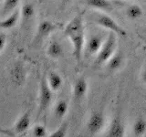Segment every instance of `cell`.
I'll return each mask as SVG.
<instances>
[{
  "label": "cell",
  "instance_id": "cell-19",
  "mask_svg": "<svg viewBox=\"0 0 146 137\" xmlns=\"http://www.w3.org/2000/svg\"><path fill=\"white\" fill-rule=\"evenodd\" d=\"M132 132L136 137L143 136L146 132V121L143 118H138L132 126Z\"/></svg>",
  "mask_w": 146,
  "mask_h": 137
},
{
  "label": "cell",
  "instance_id": "cell-23",
  "mask_svg": "<svg viewBox=\"0 0 146 137\" xmlns=\"http://www.w3.org/2000/svg\"><path fill=\"white\" fill-rule=\"evenodd\" d=\"M32 135L34 137H45L47 136V129L42 124H36L32 129Z\"/></svg>",
  "mask_w": 146,
  "mask_h": 137
},
{
  "label": "cell",
  "instance_id": "cell-15",
  "mask_svg": "<svg viewBox=\"0 0 146 137\" xmlns=\"http://www.w3.org/2000/svg\"><path fill=\"white\" fill-rule=\"evenodd\" d=\"M47 54L51 59H57L63 55V47L62 45L57 40H52L48 46Z\"/></svg>",
  "mask_w": 146,
  "mask_h": 137
},
{
  "label": "cell",
  "instance_id": "cell-20",
  "mask_svg": "<svg viewBox=\"0 0 146 137\" xmlns=\"http://www.w3.org/2000/svg\"><path fill=\"white\" fill-rule=\"evenodd\" d=\"M68 110V104L66 100H60L56 103L54 107V114L58 119H61L66 115Z\"/></svg>",
  "mask_w": 146,
  "mask_h": 137
},
{
  "label": "cell",
  "instance_id": "cell-9",
  "mask_svg": "<svg viewBox=\"0 0 146 137\" xmlns=\"http://www.w3.org/2000/svg\"><path fill=\"white\" fill-rule=\"evenodd\" d=\"M88 82L84 77H80L79 79H77L74 83V87H73V97H74L75 102H80L84 98L88 91Z\"/></svg>",
  "mask_w": 146,
  "mask_h": 137
},
{
  "label": "cell",
  "instance_id": "cell-1",
  "mask_svg": "<svg viewBox=\"0 0 146 137\" xmlns=\"http://www.w3.org/2000/svg\"><path fill=\"white\" fill-rule=\"evenodd\" d=\"M64 35L70 40L73 47V55L78 64H80L85 42L83 18L81 14L77 15L68 23L64 29Z\"/></svg>",
  "mask_w": 146,
  "mask_h": 137
},
{
  "label": "cell",
  "instance_id": "cell-21",
  "mask_svg": "<svg viewBox=\"0 0 146 137\" xmlns=\"http://www.w3.org/2000/svg\"><path fill=\"white\" fill-rule=\"evenodd\" d=\"M35 15V7L31 3H27L21 8V17L22 19L26 21H29Z\"/></svg>",
  "mask_w": 146,
  "mask_h": 137
},
{
  "label": "cell",
  "instance_id": "cell-16",
  "mask_svg": "<svg viewBox=\"0 0 146 137\" xmlns=\"http://www.w3.org/2000/svg\"><path fill=\"white\" fill-rule=\"evenodd\" d=\"M48 84L53 91H57L61 88L63 84V80L58 73L55 71H50L47 77Z\"/></svg>",
  "mask_w": 146,
  "mask_h": 137
},
{
  "label": "cell",
  "instance_id": "cell-4",
  "mask_svg": "<svg viewBox=\"0 0 146 137\" xmlns=\"http://www.w3.org/2000/svg\"><path fill=\"white\" fill-rule=\"evenodd\" d=\"M53 97V90L48 84L47 78H42L39 88V112H44L49 106Z\"/></svg>",
  "mask_w": 146,
  "mask_h": 137
},
{
  "label": "cell",
  "instance_id": "cell-13",
  "mask_svg": "<svg viewBox=\"0 0 146 137\" xmlns=\"http://www.w3.org/2000/svg\"><path fill=\"white\" fill-rule=\"evenodd\" d=\"M123 62H124V56H123V54L121 51H117L106 62V66L108 70L115 71L118 70L123 65Z\"/></svg>",
  "mask_w": 146,
  "mask_h": 137
},
{
  "label": "cell",
  "instance_id": "cell-2",
  "mask_svg": "<svg viewBox=\"0 0 146 137\" xmlns=\"http://www.w3.org/2000/svg\"><path fill=\"white\" fill-rule=\"evenodd\" d=\"M117 36L118 35L116 33L111 31V33L108 35L106 39L104 40L102 49H100L99 53L96 55L95 64L97 66H100L106 63L110 58L115 53L117 47Z\"/></svg>",
  "mask_w": 146,
  "mask_h": 137
},
{
  "label": "cell",
  "instance_id": "cell-26",
  "mask_svg": "<svg viewBox=\"0 0 146 137\" xmlns=\"http://www.w3.org/2000/svg\"><path fill=\"white\" fill-rule=\"evenodd\" d=\"M62 2H64V3H68V2H70L71 0H61Z\"/></svg>",
  "mask_w": 146,
  "mask_h": 137
},
{
  "label": "cell",
  "instance_id": "cell-12",
  "mask_svg": "<svg viewBox=\"0 0 146 137\" xmlns=\"http://www.w3.org/2000/svg\"><path fill=\"white\" fill-rule=\"evenodd\" d=\"M20 17H21V10L16 9L15 11L10 13L6 17L2 18L1 23H0V27H1L2 29H10L17 24Z\"/></svg>",
  "mask_w": 146,
  "mask_h": 137
},
{
  "label": "cell",
  "instance_id": "cell-22",
  "mask_svg": "<svg viewBox=\"0 0 146 137\" xmlns=\"http://www.w3.org/2000/svg\"><path fill=\"white\" fill-rule=\"evenodd\" d=\"M68 131V122H63L60 126H58V129L55 130L53 132L49 134L50 137H65L67 135Z\"/></svg>",
  "mask_w": 146,
  "mask_h": 137
},
{
  "label": "cell",
  "instance_id": "cell-7",
  "mask_svg": "<svg viewBox=\"0 0 146 137\" xmlns=\"http://www.w3.org/2000/svg\"><path fill=\"white\" fill-rule=\"evenodd\" d=\"M125 134V127L124 123L122 122V119L118 114L113 118V120L110 125L109 131L106 136L108 137H123Z\"/></svg>",
  "mask_w": 146,
  "mask_h": 137
},
{
  "label": "cell",
  "instance_id": "cell-18",
  "mask_svg": "<svg viewBox=\"0 0 146 137\" xmlns=\"http://www.w3.org/2000/svg\"><path fill=\"white\" fill-rule=\"evenodd\" d=\"M125 15L129 19L135 20L143 17V10L138 5H131V6H129L126 8Z\"/></svg>",
  "mask_w": 146,
  "mask_h": 137
},
{
  "label": "cell",
  "instance_id": "cell-3",
  "mask_svg": "<svg viewBox=\"0 0 146 137\" xmlns=\"http://www.w3.org/2000/svg\"><path fill=\"white\" fill-rule=\"evenodd\" d=\"M96 23L99 26L104 27V29H109L111 32L116 33L118 36L126 37L127 35L126 30L124 29H122L111 17L106 15V14H100L97 17V18H96Z\"/></svg>",
  "mask_w": 146,
  "mask_h": 137
},
{
  "label": "cell",
  "instance_id": "cell-8",
  "mask_svg": "<svg viewBox=\"0 0 146 137\" xmlns=\"http://www.w3.org/2000/svg\"><path fill=\"white\" fill-rule=\"evenodd\" d=\"M56 29H57V25L54 24V23L50 22L48 20L41 21L38 24V29H36V35L35 39L36 41L42 40L45 38H47L48 36H49Z\"/></svg>",
  "mask_w": 146,
  "mask_h": 137
},
{
  "label": "cell",
  "instance_id": "cell-17",
  "mask_svg": "<svg viewBox=\"0 0 146 137\" xmlns=\"http://www.w3.org/2000/svg\"><path fill=\"white\" fill-rule=\"evenodd\" d=\"M19 2H20V0H4L3 2H1L2 18L6 17L7 16V14L9 15V14L12 13L13 11H15Z\"/></svg>",
  "mask_w": 146,
  "mask_h": 137
},
{
  "label": "cell",
  "instance_id": "cell-10",
  "mask_svg": "<svg viewBox=\"0 0 146 137\" xmlns=\"http://www.w3.org/2000/svg\"><path fill=\"white\" fill-rule=\"evenodd\" d=\"M104 43L103 37L102 35H93L89 39L86 45V50L90 56L97 55Z\"/></svg>",
  "mask_w": 146,
  "mask_h": 137
},
{
  "label": "cell",
  "instance_id": "cell-6",
  "mask_svg": "<svg viewBox=\"0 0 146 137\" xmlns=\"http://www.w3.org/2000/svg\"><path fill=\"white\" fill-rule=\"evenodd\" d=\"M10 77L12 81L17 86L24 83L27 78V70L24 64L19 61H17L14 64L10 70Z\"/></svg>",
  "mask_w": 146,
  "mask_h": 137
},
{
  "label": "cell",
  "instance_id": "cell-24",
  "mask_svg": "<svg viewBox=\"0 0 146 137\" xmlns=\"http://www.w3.org/2000/svg\"><path fill=\"white\" fill-rule=\"evenodd\" d=\"M7 44V37L4 32H1L0 33V52L4 51Z\"/></svg>",
  "mask_w": 146,
  "mask_h": 137
},
{
  "label": "cell",
  "instance_id": "cell-5",
  "mask_svg": "<svg viewBox=\"0 0 146 137\" xmlns=\"http://www.w3.org/2000/svg\"><path fill=\"white\" fill-rule=\"evenodd\" d=\"M105 123V117L104 114L102 112H96L91 114V116L89 119L88 124V131L90 134H97L102 130Z\"/></svg>",
  "mask_w": 146,
  "mask_h": 137
},
{
  "label": "cell",
  "instance_id": "cell-25",
  "mask_svg": "<svg viewBox=\"0 0 146 137\" xmlns=\"http://www.w3.org/2000/svg\"><path fill=\"white\" fill-rule=\"evenodd\" d=\"M141 80H143V81L144 82V83H146V67L143 68V72H141Z\"/></svg>",
  "mask_w": 146,
  "mask_h": 137
},
{
  "label": "cell",
  "instance_id": "cell-11",
  "mask_svg": "<svg viewBox=\"0 0 146 137\" xmlns=\"http://www.w3.org/2000/svg\"><path fill=\"white\" fill-rule=\"evenodd\" d=\"M30 126V112L27 111L17 119L15 125H14V132L17 134H24L29 130Z\"/></svg>",
  "mask_w": 146,
  "mask_h": 137
},
{
  "label": "cell",
  "instance_id": "cell-27",
  "mask_svg": "<svg viewBox=\"0 0 146 137\" xmlns=\"http://www.w3.org/2000/svg\"><path fill=\"white\" fill-rule=\"evenodd\" d=\"M3 1H4V0H1V2H3Z\"/></svg>",
  "mask_w": 146,
  "mask_h": 137
},
{
  "label": "cell",
  "instance_id": "cell-14",
  "mask_svg": "<svg viewBox=\"0 0 146 137\" xmlns=\"http://www.w3.org/2000/svg\"><path fill=\"white\" fill-rule=\"evenodd\" d=\"M87 5L94 9L102 11H111L113 6L110 0H86Z\"/></svg>",
  "mask_w": 146,
  "mask_h": 137
}]
</instances>
